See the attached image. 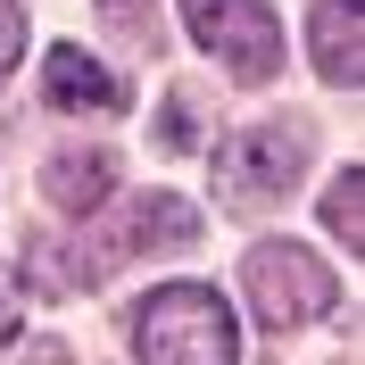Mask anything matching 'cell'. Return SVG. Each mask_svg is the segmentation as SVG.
<instances>
[{
  "label": "cell",
  "instance_id": "obj_10",
  "mask_svg": "<svg viewBox=\"0 0 365 365\" xmlns=\"http://www.w3.org/2000/svg\"><path fill=\"white\" fill-rule=\"evenodd\" d=\"M17 50H25V9H17V0H0V75L17 67Z\"/></svg>",
  "mask_w": 365,
  "mask_h": 365
},
{
  "label": "cell",
  "instance_id": "obj_8",
  "mask_svg": "<svg viewBox=\"0 0 365 365\" xmlns=\"http://www.w3.org/2000/svg\"><path fill=\"white\" fill-rule=\"evenodd\" d=\"M42 191H50V207L58 216H100V200L116 191V166H108V150H50V166H42Z\"/></svg>",
  "mask_w": 365,
  "mask_h": 365
},
{
  "label": "cell",
  "instance_id": "obj_3",
  "mask_svg": "<svg viewBox=\"0 0 365 365\" xmlns=\"http://www.w3.org/2000/svg\"><path fill=\"white\" fill-rule=\"evenodd\" d=\"M191 42L232 75V83H274L282 75V25L266 0H182Z\"/></svg>",
  "mask_w": 365,
  "mask_h": 365
},
{
  "label": "cell",
  "instance_id": "obj_5",
  "mask_svg": "<svg viewBox=\"0 0 365 365\" xmlns=\"http://www.w3.org/2000/svg\"><path fill=\"white\" fill-rule=\"evenodd\" d=\"M299 166H307L299 125H257V133H241V141L216 150V191H225L232 207H266V200H282L299 182Z\"/></svg>",
  "mask_w": 365,
  "mask_h": 365
},
{
  "label": "cell",
  "instance_id": "obj_9",
  "mask_svg": "<svg viewBox=\"0 0 365 365\" xmlns=\"http://www.w3.org/2000/svg\"><path fill=\"white\" fill-rule=\"evenodd\" d=\"M324 225H332V241H349V257L365 250V175H357V166L332 175V191H324Z\"/></svg>",
  "mask_w": 365,
  "mask_h": 365
},
{
  "label": "cell",
  "instance_id": "obj_7",
  "mask_svg": "<svg viewBox=\"0 0 365 365\" xmlns=\"http://www.w3.org/2000/svg\"><path fill=\"white\" fill-rule=\"evenodd\" d=\"M42 91H50V108H91V116H116V108H125V83H116L100 58H83L75 42H58L42 58Z\"/></svg>",
  "mask_w": 365,
  "mask_h": 365
},
{
  "label": "cell",
  "instance_id": "obj_1",
  "mask_svg": "<svg viewBox=\"0 0 365 365\" xmlns=\"http://www.w3.org/2000/svg\"><path fill=\"white\" fill-rule=\"evenodd\" d=\"M133 357L141 365H241L232 307L207 282H158L150 307L133 316Z\"/></svg>",
  "mask_w": 365,
  "mask_h": 365
},
{
  "label": "cell",
  "instance_id": "obj_4",
  "mask_svg": "<svg viewBox=\"0 0 365 365\" xmlns=\"http://www.w3.org/2000/svg\"><path fill=\"white\" fill-rule=\"evenodd\" d=\"M91 232V250L75 241V274H67V291L75 282H91V274H108L125 266V257H150V250H191L200 241V216H191V200H175V191H158V200H133L125 216H83Z\"/></svg>",
  "mask_w": 365,
  "mask_h": 365
},
{
  "label": "cell",
  "instance_id": "obj_11",
  "mask_svg": "<svg viewBox=\"0 0 365 365\" xmlns=\"http://www.w3.org/2000/svg\"><path fill=\"white\" fill-rule=\"evenodd\" d=\"M17 324H25V299H17V274L0 266V349L17 341Z\"/></svg>",
  "mask_w": 365,
  "mask_h": 365
},
{
  "label": "cell",
  "instance_id": "obj_2",
  "mask_svg": "<svg viewBox=\"0 0 365 365\" xmlns=\"http://www.w3.org/2000/svg\"><path fill=\"white\" fill-rule=\"evenodd\" d=\"M241 299H250V316L266 332H299V324L332 316L341 282H332V266L316 250H299V241H257L241 257Z\"/></svg>",
  "mask_w": 365,
  "mask_h": 365
},
{
  "label": "cell",
  "instance_id": "obj_6",
  "mask_svg": "<svg viewBox=\"0 0 365 365\" xmlns=\"http://www.w3.org/2000/svg\"><path fill=\"white\" fill-rule=\"evenodd\" d=\"M307 34H316V75L341 83V91H357L365 83V9L357 0H316Z\"/></svg>",
  "mask_w": 365,
  "mask_h": 365
}]
</instances>
